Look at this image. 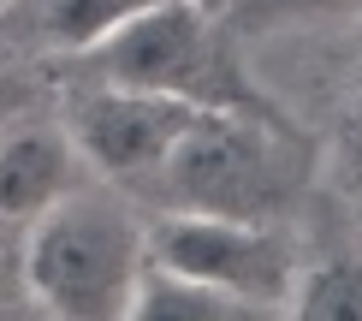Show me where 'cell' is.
Masks as SVG:
<instances>
[{
    "mask_svg": "<svg viewBox=\"0 0 362 321\" xmlns=\"http://www.w3.org/2000/svg\"><path fill=\"white\" fill-rule=\"evenodd\" d=\"M148 262L196 274V280L244 298L255 315H285L291 286L303 274L297 244L285 238L279 220H232V214L190 208H160V220L148 226Z\"/></svg>",
    "mask_w": 362,
    "mask_h": 321,
    "instance_id": "277c9868",
    "label": "cell"
},
{
    "mask_svg": "<svg viewBox=\"0 0 362 321\" xmlns=\"http://www.w3.org/2000/svg\"><path fill=\"white\" fill-rule=\"evenodd\" d=\"M89 161L78 155L66 119H6L0 125V220H36L48 203L78 191Z\"/></svg>",
    "mask_w": 362,
    "mask_h": 321,
    "instance_id": "8992f818",
    "label": "cell"
},
{
    "mask_svg": "<svg viewBox=\"0 0 362 321\" xmlns=\"http://www.w3.org/2000/svg\"><path fill=\"white\" fill-rule=\"evenodd\" d=\"M89 78L160 89L190 107L232 113H279L244 66V36L202 0H148L83 48Z\"/></svg>",
    "mask_w": 362,
    "mask_h": 321,
    "instance_id": "7a4b0ae2",
    "label": "cell"
},
{
    "mask_svg": "<svg viewBox=\"0 0 362 321\" xmlns=\"http://www.w3.org/2000/svg\"><path fill=\"white\" fill-rule=\"evenodd\" d=\"M285 315H297V321H362V256L303 262Z\"/></svg>",
    "mask_w": 362,
    "mask_h": 321,
    "instance_id": "ba28073f",
    "label": "cell"
},
{
    "mask_svg": "<svg viewBox=\"0 0 362 321\" xmlns=\"http://www.w3.org/2000/svg\"><path fill=\"white\" fill-rule=\"evenodd\" d=\"M244 315H255L244 298L160 262H143L137 298H131V321H244Z\"/></svg>",
    "mask_w": 362,
    "mask_h": 321,
    "instance_id": "52a82bcc",
    "label": "cell"
},
{
    "mask_svg": "<svg viewBox=\"0 0 362 321\" xmlns=\"http://www.w3.org/2000/svg\"><path fill=\"white\" fill-rule=\"evenodd\" d=\"M148 262V226H137L107 191H66L30 220L24 238V286L36 310L59 321H119L131 315Z\"/></svg>",
    "mask_w": 362,
    "mask_h": 321,
    "instance_id": "3957f363",
    "label": "cell"
},
{
    "mask_svg": "<svg viewBox=\"0 0 362 321\" xmlns=\"http://www.w3.org/2000/svg\"><path fill=\"white\" fill-rule=\"evenodd\" d=\"M362 6V0H220V18L238 36H267L285 24H309V18H339V12Z\"/></svg>",
    "mask_w": 362,
    "mask_h": 321,
    "instance_id": "9c48e42d",
    "label": "cell"
},
{
    "mask_svg": "<svg viewBox=\"0 0 362 321\" xmlns=\"http://www.w3.org/2000/svg\"><path fill=\"white\" fill-rule=\"evenodd\" d=\"M18 113H30V89H24V78L0 72V125H6V119H18Z\"/></svg>",
    "mask_w": 362,
    "mask_h": 321,
    "instance_id": "30bf717a",
    "label": "cell"
},
{
    "mask_svg": "<svg viewBox=\"0 0 362 321\" xmlns=\"http://www.w3.org/2000/svg\"><path fill=\"white\" fill-rule=\"evenodd\" d=\"M202 107L160 96V89H131V84H101L89 78L66 107V131L89 161V173L113 179V185H148L155 167L173 155V143L190 131Z\"/></svg>",
    "mask_w": 362,
    "mask_h": 321,
    "instance_id": "5b68a950",
    "label": "cell"
},
{
    "mask_svg": "<svg viewBox=\"0 0 362 321\" xmlns=\"http://www.w3.org/2000/svg\"><path fill=\"white\" fill-rule=\"evenodd\" d=\"M202 6H214V12H220V0H202Z\"/></svg>",
    "mask_w": 362,
    "mask_h": 321,
    "instance_id": "7c38bea8",
    "label": "cell"
},
{
    "mask_svg": "<svg viewBox=\"0 0 362 321\" xmlns=\"http://www.w3.org/2000/svg\"><path fill=\"white\" fill-rule=\"evenodd\" d=\"M6 6H12V0H0V12H6Z\"/></svg>",
    "mask_w": 362,
    "mask_h": 321,
    "instance_id": "4fadbf2b",
    "label": "cell"
},
{
    "mask_svg": "<svg viewBox=\"0 0 362 321\" xmlns=\"http://www.w3.org/2000/svg\"><path fill=\"white\" fill-rule=\"evenodd\" d=\"M356 125H362V84H356Z\"/></svg>",
    "mask_w": 362,
    "mask_h": 321,
    "instance_id": "8fae6325",
    "label": "cell"
},
{
    "mask_svg": "<svg viewBox=\"0 0 362 321\" xmlns=\"http://www.w3.org/2000/svg\"><path fill=\"white\" fill-rule=\"evenodd\" d=\"M315 179V149L285 113H232L202 107L173 155L143 191L160 208L232 214V220H285Z\"/></svg>",
    "mask_w": 362,
    "mask_h": 321,
    "instance_id": "6da1fadb",
    "label": "cell"
}]
</instances>
